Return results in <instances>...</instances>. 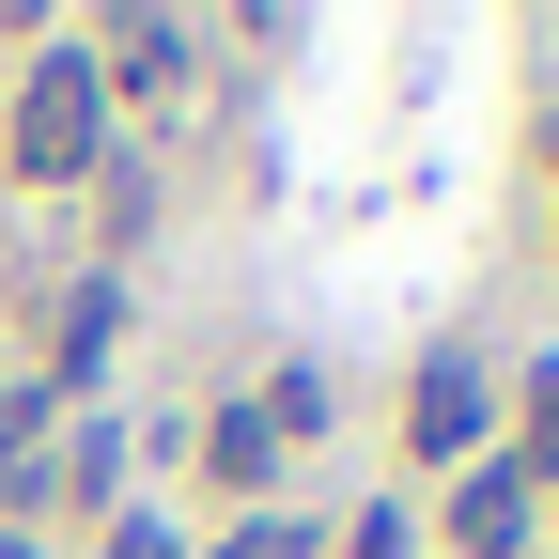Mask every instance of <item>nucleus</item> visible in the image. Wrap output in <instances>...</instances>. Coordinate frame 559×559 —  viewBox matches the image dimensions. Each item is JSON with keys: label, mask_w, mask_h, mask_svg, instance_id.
Wrapping results in <instances>:
<instances>
[{"label": "nucleus", "mask_w": 559, "mask_h": 559, "mask_svg": "<svg viewBox=\"0 0 559 559\" xmlns=\"http://www.w3.org/2000/svg\"><path fill=\"white\" fill-rule=\"evenodd\" d=\"M498 451V358L481 342H436V358L404 373V481H451Z\"/></svg>", "instance_id": "2"}, {"label": "nucleus", "mask_w": 559, "mask_h": 559, "mask_svg": "<svg viewBox=\"0 0 559 559\" xmlns=\"http://www.w3.org/2000/svg\"><path fill=\"white\" fill-rule=\"evenodd\" d=\"M498 466L528 481V498H559V342H528L513 389H498Z\"/></svg>", "instance_id": "8"}, {"label": "nucleus", "mask_w": 559, "mask_h": 559, "mask_svg": "<svg viewBox=\"0 0 559 559\" xmlns=\"http://www.w3.org/2000/svg\"><path fill=\"white\" fill-rule=\"evenodd\" d=\"M419 544H436V559H544V498H528L498 451H481V466H451V481H436Z\"/></svg>", "instance_id": "6"}, {"label": "nucleus", "mask_w": 559, "mask_h": 559, "mask_svg": "<svg viewBox=\"0 0 559 559\" xmlns=\"http://www.w3.org/2000/svg\"><path fill=\"white\" fill-rule=\"evenodd\" d=\"M187 559H326V513H296V498H264V513H234L218 544H187Z\"/></svg>", "instance_id": "10"}, {"label": "nucleus", "mask_w": 559, "mask_h": 559, "mask_svg": "<svg viewBox=\"0 0 559 559\" xmlns=\"http://www.w3.org/2000/svg\"><path fill=\"white\" fill-rule=\"evenodd\" d=\"M249 419H264L280 451H311V436H326V358H280V373L249 389Z\"/></svg>", "instance_id": "11"}, {"label": "nucleus", "mask_w": 559, "mask_h": 559, "mask_svg": "<svg viewBox=\"0 0 559 559\" xmlns=\"http://www.w3.org/2000/svg\"><path fill=\"white\" fill-rule=\"evenodd\" d=\"M0 559H47V528H0Z\"/></svg>", "instance_id": "15"}, {"label": "nucleus", "mask_w": 559, "mask_h": 559, "mask_svg": "<svg viewBox=\"0 0 559 559\" xmlns=\"http://www.w3.org/2000/svg\"><path fill=\"white\" fill-rule=\"evenodd\" d=\"M124 311H140V280H109V264H79L47 296V342H32V389L47 404H79V389H109V358H124Z\"/></svg>", "instance_id": "5"}, {"label": "nucleus", "mask_w": 559, "mask_h": 559, "mask_svg": "<svg viewBox=\"0 0 559 559\" xmlns=\"http://www.w3.org/2000/svg\"><path fill=\"white\" fill-rule=\"evenodd\" d=\"M140 466H187V419H62V466H47V513H124Z\"/></svg>", "instance_id": "3"}, {"label": "nucleus", "mask_w": 559, "mask_h": 559, "mask_svg": "<svg viewBox=\"0 0 559 559\" xmlns=\"http://www.w3.org/2000/svg\"><path fill=\"white\" fill-rule=\"evenodd\" d=\"M79 47H94V94L109 109H171L202 79V16H171V0H124V16H94Z\"/></svg>", "instance_id": "4"}, {"label": "nucleus", "mask_w": 559, "mask_h": 559, "mask_svg": "<svg viewBox=\"0 0 559 559\" xmlns=\"http://www.w3.org/2000/svg\"><path fill=\"white\" fill-rule=\"evenodd\" d=\"M124 156V109L94 94V47L79 32H47L0 62V187H94Z\"/></svg>", "instance_id": "1"}, {"label": "nucleus", "mask_w": 559, "mask_h": 559, "mask_svg": "<svg viewBox=\"0 0 559 559\" xmlns=\"http://www.w3.org/2000/svg\"><path fill=\"white\" fill-rule=\"evenodd\" d=\"M47 466H62V404L0 373V528H47Z\"/></svg>", "instance_id": "7"}, {"label": "nucleus", "mask_w": 559, "mask_h": 559, "mask_svg": "<svg viewBox=\"0 0 559 559\" xmlns=\"http://www.w3.org/2000/svg\"><path fill=\"white\" fill-rule=\"evenodd\" d=\"M187 466H202V481H218V498H234V513H264V481H280V466H296V451H280V436H264V419H249V389H234V404H218V419H202V436H187Z\"/></svg>", "instance_id": "9"}, {"label": "nucleus", "mask_w": 559, "mask_h": 559, "mask_svg": "<svg viewBox=\"0 0 559 559\" xmlns=\"http://www.w3.org/2000/svg\"><path fill=\"white\" fill-rule=\"evenodd\" d=\"M326 559H436V544H419V498H404V481H389V498H358V513L326 528Z\"/></svg>", "instance_id": "13"}, {"label": "nucleus", "mask_w": 559, "mask_h": 559, "mask_svg": "<svg viewBox=\"0 0 559 559\" xmlns=\"http://www.w3.org/2000/svg\"><path fill=\"white\" fill-rule=\"evenodd\" d=\"M79 559H187V528H171V513H156V498H124V513H109V528H94V544H79Z\"/></svg>", "instance_id": "14"}, {"label": "nucleus", "mask_w": 559, "mask_h": 559, "mask_svg": "<svg viewBox=\"0 0 559 559\" xmlns=\"http://www.w3.org/2000/svg\"><path fill=\"white\" fill-rule=\"evenodd\" d=\"M94 202H109V218H94V264L124 280V264H140V234H156V187H140V156H109V171H94Z\"/></svg>", "instance_id": "12"}, {"label": "nucleus", "mask_w": 559, "mask_h": 559, "mask_svg": "<svg viewBox=\"0 0 559 559\" xmlns=\"http://www.w3.org/2000/svg\"><path fill=\"white\" fill-rule=\"evenodd\" d=\"M544 559H559V498H544Z\"/></svg>", "instance_id": "16"}]
</instances>
